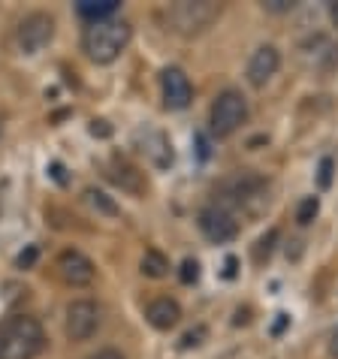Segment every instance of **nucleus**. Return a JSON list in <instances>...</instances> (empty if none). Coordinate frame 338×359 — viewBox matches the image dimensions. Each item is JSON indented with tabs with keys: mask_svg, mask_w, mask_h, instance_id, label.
Wrapping results in <instances>:
<instances>
[{
	"mask_svg": "<svg viewBox=\"0 0 338 359\" xmlns=\"http://www.w3.org/2000/svg\"><path fill=\"white\" fill-rule=\"evenodd\" d=\"M217 196H221L217 205L227 208L230 215H260L269 205V182L263 175L251 172V169H242V172L224 178L221 187H217Z\"/></svg>",
	"mask_w": 338,
	"mask_h": 359,
	"instance_id": "nucleus-1",
	"label": "nucleus"
},
{
	"mask_svg": "<svg viewBox=\"0 0 338 359\" xmlns=\"http://www.w3.org/2000/svg\"><path fill=\"white\" fill-rule=\"evenodd\" d=\"M133 27L124 18H106V22H94L85 27L82 34V52L88 55L91 64H115L121 52L130 46Z\"/></svg>",
	"mask_w": 338,
	"mask_h": 359,
	"instance_id": "nucleus-2",
	"label": "nucleus"
},
{
	"mask_svg": "<svg viewBox=\"0 0 338 359\" xmlns=\"http://www.w3.org/2000/svg\"><path fill=\"white\" fill-rule=\"evenodd\" d=\"M46 347V329L31 314H13L0 323V359H36Z\"/></svg>",
	"mask_w": 338,
	"mask_h": 359,
	"instance_id": "nucleus-3",
	"label": "nucleus"
},
{
	"mask_svg": "<svg viewBox=\"0 0 338 359\" xmlns=\"http://www.w3.org/2000/svg\"><path fill=\"white\" fill-rule=\"evenodd\" d=\"M221 9L215 0H178L163 9V25L178 36H200L221 18Z\"/></svg>",
	"mask_w": 338,
	"mask_h": 359,
	"instance_id": "nucleus-4",
	"label": "nucleus"
},
{
	"mask_svg": "<svg viewBox=\"0 0 338 359\" xmlns=\"http://www.w3.org/2000/svg\"><path fill=\"white\" fill-rule=\"evenodd\" d=\"M248 121V100L236 91V88H227L215 97L212 109H208V127H212V136L227 139L233 136L238 127Z\"/></svg>",
	"mask_w": 338,
	"mask_h": 359,
	"instance_id": "nucleus-5",
	"label": "nucleus"
},
{
	"mask_svg": "<svg viewBox=\"0 0 338 359\" xmlns=\"http://www.w3.org/2000/svg\"><path fill=\"white\" fill-rule=\"evenodd\" d=\"M55 39V18L48 13L25 15L15 27V46L22 55H39Z\"/></svg>",
	"mask_w": 338,
	"mask_h": 359,
	"instance_id": "nucleus-6",
	"label": "nucleus"
},
{
	"mask_svg": "<svg viewBox=\"0 0 338 359\" xmlns=\"http://www.w3.org/2000/svg\"><path fill=\"white\" fill-rule=\"evenodd\" d=\"M100 329V308L91 299H73L64 314V332L69 341H88Z\"/></svg>",
	"mask_w": 338,
	"mask_h": 359,
	"instance_id": "nucleus-7",
	"label": "nucleus"
},
{
	"mask_svg": "<svg viewBox=\"0 0 338 359\" xmlns=\"http://www.w3.org/2000/svg\"><path fill=\"white\" fill-rule=\"evenodd\" d=\"M200 229H203V236L208 238V242H215V245H224V242H233V238L238 236V221H236V215H230L227 208L221 205H205L203 212H200Z\"/></svg>",
	"mask_w": 338,
	"mask_h": 359,
	"instance_id": "nucleus-8",
	"label": "nucleus"
},
{
	"mask_svg": "<svg viewBox=\"0 0 338 359\" xmlns=\"http://www.w3.org/2000/svg\"><path fill=\"white\" fill-rule=\"evenodd\" d=\"M161 91H163V106L173 109V112H182V109L191 106L194 100V88L191 79L184 76L182 67H166L161 73Z\"/></svg>",
	"mask_w": 338,
	"mask_h": 359,
	"instance_id": "nucleus-9",
	"label": "nucleus"
},
{
	"mask_svg": "<svg viewBox=\"0 0 338 359\" xmlns=\"http://www.w3.org/2000/svg\"><path fill=\"white\" fill-rule=\"evenodd\" d=\"M58 275H61L64 284H69V287H88L94 281L97 269L82 251L67 248V251H61V257H58Z\"/></svg>",
	"mask_w": 338,
	"mask_h": 359,
	"instance_id": "nucleus-10",
	"label": "nucleus"
},
{
	"mask_svg": "<svg viewBox=\"0 0 338 359\" xmlns=\"http://www.w3.org/2000/svg\"><path fill=\"white\" fill-rule=\"evenodd\" d=\"M136 145L157 169H166L169 163H173V145H169V139H166L163 130H154V127L136 130Z\"/></svg>",
	"mask_w": 338,
	"mask_h": 359,
	"instance_id": "nucleus-11",
	"label": "nucleus"
},
{
	"mask_svg": "<svg viewBox=\"0 0 338 359\" xmlns=\"http://www.w3.org/2000/svg\"><path fill=\"white\" fill-rule=\"evenodd\" d=\"M281 67V52L275 46H260L248 61V82L254 88H263Z\"/></svg>",
	"mask_w": 338,
	"mask_h": 359,
	"instance_id": "nucleus-12",
	"label": "nucleus"
},
{
	"mask_svg": "<svg viewBox=\"0 0 338 359\" xmlns=\"http://www.w3.org/2000/svg\"><path fill=\"white\" fill-rule=\"evenodd\" d=\"M145 320L154 329H161V332H169V329L178 326V320H182V305L169 296H161V299H154V302H148Z\"/></svg>",
	"mask_w": 338,
	"mask_h": 359,
	"instance_id": "nucleus-13",
	"label": "nucleus"
},
{
	"mask_svg": "<svg viewBox=\"0 0 338 359\" xmlns=\"http://www.w3.org/2000/svg\"><path fill=\"white\" fill-rule=\"evenodd\" d=\"M115 9H118V0H82V4H76V13L82 15L88 25L115 18Z\"/></svg>",
	"mask_w": 338,
	"mask_h": 359,
	"instance_id": "nucleus-14",
	"label": "nucleus"
},
{
	"mask_svg": "<svg viewBox=\"0 0 338 359\" xmlns=\"http://www.w3.org/2000/svg\"><path fill=\"white\" fill-rule=\"evenodd\" d=\"M139 272H142L145 278H154V281L166 278V275H169V260H166V254H161L157 248H148V251L142 254V260H139Z\"/></svg>",
	"mask_w": 338,
	"mask_h": 359,
	"instance_id": "nucleus-15",
	"label": "nucleus"
},
{
	"mask_svg": "<svg viewBox=\"0 0 338 359\" xmlns=\"http://www.w3.org/2000/svg\"><path fill=\"white\" fill-rule=\"evenodd\" d=\"M317 212H320V199H317V196H305L299 203V208H296V221H299L302 226H308L317 217Z\"/></svg>",
	"mask_w": 338,
	"mask_h": 359,
	"instance_id": "nucleus-16",
	"label": "nucleus"
},
{
	"mask_svg": "<svg viewBox=\"0 0 338 359\" xmlns=\"http://www.w3.org/2000/svg\"><path fill=\"white\" fill-rule=\"evenodd\" d=\"M85 199H88V203H91L94 208H100L103 215H118V205H115L103 191H94V187H88V191H85Z\"/></svg>",
	"mask_w": 338,
	"mask_h": 359,
	"instance_id": "nucleus-17",
	"label": "nucleus"
},
{
	"mask_svg": "<svg viewBox=\"0 0 338 359\" xmlns=\"http://www.w3.org/2000/svg\"><path fill=\"white\" fill-rule=\"evenodd\" d=\"M178 278H182V284H196L200 281V263L187 257V260L182 263V269H178Z\"/></svg>",
	"mask_w": 338,
	"mask_h": 359,
	"instance_id": "nucleus-18",
	"label": "nucleus"
},
{
	"mask_svg": "<svg viewBox=\"0 0 338 359\" xmlns=\"http://www.w3.org/2000/svg\"><path fill=\"white\" fill-rule=\"evenodd\" d=\"M332 157H323L320 161V169H317V184H320V191H326V187L332 184Z\"/></svg>",
	"mask_w": 338,
	"mask_h": 359,
	"instance_id": "nucleus-19",
	"label": "nucleus"
},
{
	"mask_svg": "<svg viewBox=\"0 0 338 359\" xmlns=\"http://www.w3.org/2000/svg\"><path fill=\"white\" fill-rule=\"evenodd\" d=\"M275 242H278V229H269L260 242H257V260H263V257H269L272 254V248H275Z\"/></svg>",
	"mask_w": 338,
	"mask_h": 359,
	"instance_id": "nucleus-20",
	"label": "nucleus"
},
{
	"mask_svg": "<svg viewBox=\"0 0 338 359\" xmlns=\"http://www.w3.org/2000/svg\"><path fill=\"white\" fill-rule=\"evenodd\" d=\"M203 338H205V326H196L191 329L184 338H182V351H187V347H196V344H203Z\"/></svg>",
	"mask_w": 338,
	"mask_h": 359,
	"instance_id": "nucleus-21",
	"label": "nucleus"
},
{
	"mask_svg": "<svg viewBox=\"0 0 338 359\" xmlns=\"http://www.w3.org/2000/svg\"><path fill=\"white\" fill-rule=\"evenodd\" d=\"M36 257H39L36 245H31V248H27V251H22V254L15 257V266H18V269H31V266L36 263Z\"/></svg>",
	"mask_w": 338,
	"mask_h": 359,
	"instance_id": "nucleus-22",
	"label": "nucleus"
},
{
	"mask_svg": "<svg viewBox=\"0 0 338 359\" xmlns=\"http://www.w3.org/2000/svg\"><path fill=\"white\" fill-rule=\"evenodd\" d=\"M266 13H290L293 9V0H269V4H263Z\"/></svg>",
	"mask_w": 338,
	"mask_h": 359,
	"instance_id": "nucleus-23",
	"label": "nucleus"
},
{
	"mask_svg": "<svg viewBox=\"0 0 338 359\" xmlns=\"http://www.w3.org/2000/svg\"><path fill=\"white\" fill-rule=\"evenodd\" d=\"M88 359H124V356L118 353L115 347H103V351H97L94 356H88Z\"/></svg>",
	"mask_w": 338,
	"mask_h": 359,
	"instance_id": "nucleus-24",
	"label": "nucleus"
},
{
	"mask_svg": "<svg viewBox=\"0 0 338 359\" xmlns=\"http://www.w3.org/2000/svg\"><path fill=\"white\" fill-rule=\"evenodd\" d=\"M91 133L94 136H112V127H109L106 121H91Z\"/></svg>",
	"mask_w": 338,
	"mask_h": 359,
	"instance_id": "nucleus-25",
	"label": "nucleus"
},
{
	"mask_svg": "<svg viewBox=\"0 0 338 359\" xmlns=\"http://www.w3.org/2000/svg\"><path fill=\"white\" fill-rule=\"evenodd\" d=\"M48 172H52V178H55L58 184H67V175H64V166L61 163H52V166H48Z\"/></svg>",
	"mask_w": 338,
	"mask_h": 359,
	"instance_id": "nucleus-26",
	"label": "nucleus"
},
{
	"mask_svg": "<svg viewBox=\"0 0 338 359\" xmlns=\"http://www.w3.org/2000/svg\"><path fill=\"white\" fill-rule=\"evenodd\" d=\"M287 323H290V317H287V314H278V323H275V326H272V332H275V335H278V332H281V329H284V326H287Z\"/></svg>",
	"mask_w": 338,
	"mask_h": 359,
	"instance_id": "nucleus-27",
	"label": "nucleus"
},
{
	"mask_svg": "<svg viewBox=\"0 0 338 359\" xmlns=\"http://www.w3.org/2000/svg\"><path fill=\"white\" fill-rule=\"evenodd\" d=\"M196 148H200V157L205 161V157H208V142H205V136H196Z\"/></svg>",
	"mask_w": 338,
	"mask_h": 359,
	"instance_id": "nucleus-28",
	"label": "nucleus"
},
{
	"mask_svg": "<svg viewBox=\"0 0 338 359\" xmlns=\"http://www.w3.org/2000/svg\"><path fill=\"white\" fill-rule=\"evenodd\" d=\"M330 18H332V25L338 27V0H335V4H330Z\"/></svg>",
	"mask_w": 338,
	"mask_h": 359,
	"instance_id": "nucleus-29",
	"label": "nucleus"
},
{
	"mask_svg": "<svg viewBox=\"0 0 338 359\" xmlns=\"http://www.w3.org/2000/svg\"><path fill=\"white\" fill-rule=\"evenodd\" d=\"M227 278H233L236 275V260H233V257H230V260H227V272H224Z\"/></svg>",
	"mask_w": 338,
	"mask_h": 359,
	"instance_id": "nucleus-30",
	"label": "nucleus"
},
{
	"mask_svg": "<svg viewBox=\"0 0 338 359\" xmlns=\"http://www.w3.org/2000/svg\"><path fill=\"white\" fill-rule=\"evenodd\" d=\"M330 351H332V356H338V338L332 341V347H330Z\"/></svg>",
	"mask_w": 338,
	"mask_h": 359,
	"instance_id": "nucleus-31",
	"label": "nucleus"
}]
</instances>
